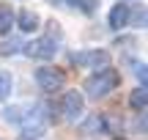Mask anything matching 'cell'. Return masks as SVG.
<instances>
[{"label":"cell","instance_id":"cell-1","mask_svg":"<svg viewBox=\"0 0 148 140\" xmlns=\"http://www.w3.org/2000/svg\"><path fill=\"white\" fill-rule=\"evenodd\" d=\"M118 82H121V77H118L115 69H110V66L107 69H99L96 74H90L85 80V96L88 99H104L118 88Z\"/></svg>","mask_w":148,"mask_h":140},{"label":"cell","instance_id":"cell-2","mask_svg":"<svg viewBox=\"0 0 148 140\" xmlns=\"http://www.w3.org/2000/svg\"><path fill=\"white\" fill-rule=\"evenodd\" d=\"M33 77H36V85L41 88L44 93H58V91H63V85H66L63 71L55 69V66H38Z\"/></svg>","mask_w":148,"mask_h":140},{"label":"cell","instance_id":"cell-3","mask_svg":"<svg viewBox=\"0 0 148 140\" xmlns=\"http://www.w3.org/2000/svg\"><path fill=\"white\" fill-rule=\"evenodd\" d=\"M71 63L77 66H93V69H107L110 66V52L107 49H85V52H74Z\"/></svg>","mask_w":148,"mask_h":140},{"label":"cell","instance_id":"cell-4","mask_svg":"<svg viewBox=\"0 0 148 140\" xmlns=\"http://www.w3.org/2000/svg\"><path fill=\"white\" fill-rule=\"evenodd\" d=\"M25 52L30 55V58H36V60H49V58H55V52H58V44H55L52 38L41 36V38H36V41L25 44Z\"/></svg>","mask_w":148,"mask_h":140},{"label":"cell","instance_id":"cell-5","mask_svg":"<svg viewBox=\"0 0 148 140\" xmlns=\"http://www.w3.org/2000/svg\"><path fill=\"white\" fill-rule=\"evenodd\" d=\"M60 110H63L66 118H77V115L85 110V99H82V93H77V91H66V93H63V102H60Z\"/></svg>","mask_w":148,"mask_h":140},{"label":"cell","instance_id":"cell-6","mask_svg":"<svg viewBox=\"0 0 148 140\" xmlns=\"http://www.w3.org/2000/svg\"><path fill=\"white\" fill-rule=\"evenodd\" d=\"M129 19H132V8H129L126 3H115L110 8V16H107V25L112 27V30H121L123 25H129Z\"/></svg>","mask_w":148,"mask_h":140},{"label":"cell","instance_id":"cell-7","mask_svg":"<svg viewBox=\"0 0 148 140\" xmlns=\"http://www.w3.org/2000/svg\"><path fill=\"white\" fill-rule=\"evenodd\" d=\"M14 25H19V30L25 33H33L38 30V14H33V11H19V14H14Z\"/></svg>","mask_w":148,"mask_h":140},{"label":"cell","instance_id":"cell-8","mask_svg":"<svg viewBox=\"0 0 148 140\" xmlns=\"http://www.w3.org/2000/svg\"><path fill=\"white\" fill-rule=\"evenodd\" d=\"M148 104V88L145 85H137L132 93H129V107L134 110V113H143Z\"/></svg>","mask_w":148,"mask_h":140},{"label":"cell","instance_id":"cell-9","mask_svg":"<svg viewBox=\"0 0 148 140\" xmlns=\"http://www.w3.org/2000/svg\"><path fill=\"white\" fill-rule=\"evenodd\" d=\"M3 118L8 121V124H22V121L27 118V110H25V107H19V104H11V107H5V110H3Z\"/></svg>","mask_w":148,"mask_h":140},{"label":"cell","instance_id":"cell-10","mask_svg":"<svg viewBox=\"0 0 148 140\" xmlns=\"http://www.w3.org/2000/svg\"><path fill=\"white\" fill-rule=\"evenodd\" d=\"M11 27H14V8L11 5H0V36H5Z\"/></svg>","mask_w":148,"mask_h":140},{"label":"cell","instance_id":"cell-11","mask_svg":"<svg viewBox=\"0 0 148 140\" xmlns=\"http://www.w3.org/2000/svg\"><path fill=\"white\" fill-rule=\"evenodd\" d=\"M63 3H69L71 8H77V11H85V14H93V11L99 8V0H63Z\"/></svg>","mask_w":148,"mask_h":140},{"label":"cell","instance_id":"cell-12","mask_svg":"<svg viewBox=\"0 0 148 140\" xmlns=\"http://www.w3.org/2000/svg\"><path fill=\"white\" fill-rule=\"evenodd\" d=\"M11 88H14V80H11L8 71H0V102H5L11 93Z\"/></svg>","mask_w":148,"mask_h":140},{"label":"cell","instance_id":"cell-13","mask_svg":"<svg viewBox=\"0 0 148 140\" xmlns=\"http://www.w3.org/2000/svg\"><path fill=\"white\" fill-rule=\"evenodd\" d=\"M41 126L38 124H30V126H25V129H22V135H19V140H36V137H41Z\"/></svg>","mask_w":148,"mask_h":140},{"label":"cell","instance_id":"cell-14","mask_svg":"<svg viewBox=\"0 0 148 140\" xmlns=\"http://www.w3.org/2000/svg\"><path fill=\"white\" fill-rule=\"evenodd\" d=\"M19 49H22V41H16V38L0 44V55H11V52H19Z\"/></svg>","mask_w":148,"mask_h":140},{"label":"cell","instance_id":"cell-15","mask_svg":"<svg viewBox=\"0 0 148 140\" xmlns=\"http://www.w3.org/2000/svg\"><path fill=\"white\" fill-rule=\"evenodd\" d=\"M132 129L137 132V135H143V132H145V115L143 113H137V118L132 121Z\"/></svg>","mask_w":148,"mask_h":140},{"label":"cell","instance_id":"cell-16","mask_svg":"<svg viewBox=\"0 0 148 140\" xmlns=\"http://www.w3.org/2000/svg\"><path fill=\"white\" fill-rule=\"evenodd\" d=\"M134 74H137L140 77V82H145V63H143V60H134Z\"/></svg>","mask_w":148,"mask_h":140},{"label":"cell","instance_id":"cell-17","mask_svg":"<svg viewBox=\"0 0 148 140\" xmlns=\"http://www.w3.org/2000/svg\"><path fill=\"white\" fill-rule=\"evenodd\" d=\"M134 25H140V27L145 25V11H143V8H140V11H134Z\"/></svg>","mask_w":148,"mask_h":140},{"label":"cell","instance_id":"cell-18","mask_svg":"<svg viewBox=\"0 0 148 140\" xmlns=\"http://www.w3.org/2000/svg\"><path fill=\"white\" fill-rule=\"evenodd\" d=\"M118 140H121V137H118Z\"/></svg>","mask_w":148,"mask_h":140}]
</instances>
